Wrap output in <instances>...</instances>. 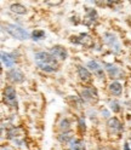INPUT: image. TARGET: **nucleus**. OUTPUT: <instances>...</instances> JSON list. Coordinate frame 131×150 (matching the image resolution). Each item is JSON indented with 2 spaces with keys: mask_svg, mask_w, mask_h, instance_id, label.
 <instances>
[{
  "mask_svg": "<svg viewBox=\"0 0 131 150\" xmlns=\"http://www.w3.org/2000/svg\"><path fill=\"white\" fill-rule=\"evenodd\" d=\"M34 61L36 62V65H53V67H58L57 59L52 57L50 52L39 51L34 54Z\"/></svg>",
  "mask_w": 131,
  "mask_h": 150,
  "instance_id": "obj_2",
  "label": "nucleus"
},
{
  "mask_svg": "<svg viewBox=\"0 0 131 150\" xmlns=\"http://www.w3.org/2000/svg\"><path fill=\"white\" fill-rule=\"evenodd\" d=\"M77 71H78V75H79L80 80H83L84 82H88V81L91 80V71H90L86 67H83V65H78Z\"/></svg>",
  "mask_w": 131,
  "mask_h": 150,
  "instance_id": "obj_13",
  "label": "nucleus"
},
{
  "mask_svg": "<svg viewBox=\"0 0 131 150\" xmlns=\"http://www.w3.org/2000/svg\"><path fill=\"white\" fill-rule=\"evenodd\" d=\"M107 127L110 133H120L123 131V125L118 117H110L107 121Z\"/></svg>",
  "mask_w": 131,
  "mask_h": 150,
  "instance_id": "obj_8",
  "label": "nucleus"
},
{
  "mask_svg": "<svg viewBox=\"0 0 131 150\" xmlns=\"http://www.w3.org/2000/svg\"><path fill=\"white\" fill-rule=\"evenodd\" d=\"M86 68L96 75L97 78H105V71H103V68L101 67V64L96 61H89L86 63Z\"/></svg>",
  "mask_w": 131,
  "mask_h": 150,
  "instance_id": "obj_7",
  "label": "nucleus"
},
{
  "mask_svg": "<svg viewBox=\"0 0 131 150\" xmlns=\"http://www.w3.org/2000/svg\"><path fill=\"white\" fill-rule=\"evenodd\" d=\"M58 128L62 131V132H68L70 129V121L68 119H62L58 124Z\"/></svg>",
  "mask_w": 131,
  "mask_h": 150,
  "instance_id": "obj_18",
  "label": "nucleus"
},
{
  "mask_svg": "<svg viewBox=\"0 0 131 150\" xmlns=\"http://www.w3.org/2000/svg\"><path fill=\"white\" fill-rule=\"evenodd\" d=\"M45 32L41 30V29H35L33 33H32V39L35 40V41H38V40H43L45 39Z\"/></svg>",
  "mask_w": 131,
  "mask_h": 150,
  "instance_id": "obj_19",
  "label": "nucleus"
},
{
  "mask_svg": "<svg viewBox=\"0 0 131 150\" xmlns=\"http://www.w3.org/2000/svg\"><path fill=\"white\" fill-rule=\"evenodd\" d=\"M109 107H110V109L113 110V112H119L120 111V105H119V103L118 102H115V100H112L110 103H109Z\"/></svg>",
  "mask_w": 131,
  "mask_h": 150,
  "instance_id": "obj_21",
  "label": "nucleus"
},
{
  "mask_svg": "<svg viewBox=\"0 0 131 150\" xmlns=\"http://www.w3.org/2000/svg\"><path fill=\"white\" fill-rule=\"evenodd\" d=\"M5 76L7 78V80L11 83H22L26 79L23 71L21 69H18V68H12L10 70H7Z\"/></svg>",
  "mask_w": 131,
  "mask_h": 150,
  "instance_id": "obj_4",
  "label": "nucleus"
},
{
  "mask_svg": "<svg viewBox=\"0 0 131 150\" xmlns=\"http://www.w3.org/2000/svg\"><path fill=\"white\" fill-rule=\"evenodd\" d=\"M66 150H70V149H66Z\"/></svg>",
  "mask_w": 131,
  "mask_h": 150,
  "instance_id": "obj_25",
  "label": "nucleus"
},
{
  "mask_svg": "<svg viewBox=\"0 0 131 150\" xmlns=\"http://www.w3.org/2000/svg\"><path fill=\"white\" fill-rule=\"evenodd\" d=\"M108 88H109V92L113 96H115V97L121 96V93H123V85H121V83L119 81H117V80L115 81H112L109 83Z\"/></svg>",
  "mask_w": 131,
  "mask_h": 150,
  "instance_id": "obj_12",
  "label": "nucleus"
},
{
  "mask_svg": "<svg viewBox=\"0 0 131 150\" xmlns=\"http://www.w3.org/2000/svg\"><path fill=\"white\" fill-rule=\"evenodd\" d=\"M124 150H131V148H130L129 143H125V144H124Z\"/></svg>",
  "mask_w": 131,
  "mask_h": 150,
  "instance_id": "obj_24",
  "label": "nucleus"
},
{
  "mask_svg": "<svg viewBox=\"0 0 131 150\" xmlns=\"http://www.w3.org/2000/svg\"><path fill=\"white\" fill-rule=\"evenodd\" d=\"M3 98L5 104L12 109H17V92L14 86H6L3 92Z\"/></svg>",
  "mask_w": 131,
  "mask_h": 150,
  "instance_id": "obj_3",
  "label": "nucleus"
},
{
  "mask_svg": "<svg viewBox=\"0 0 131 150\" xmlns=\"http://www.w3.org/2000/svg\"><path fill=\"white\" fill-rule=\"evenodd\" d=\"M69 149L70 150H85L86 146H85V142L83 139H79V138H75L73 142L69 144Z\"/></svg>",
  "mask_w": 131,
  "mask_h": 150,
  "instance_id": "obj_16",
  "label": "nucleus"
},
{
  "mask_svg": "<svg viewBox=\"0 0 131 150\" xmlns=\"http://www.w3.org/2000/svg\"><path fill=\"white\" fill-rule=\"evenodd\" d=\"M105 69L106 71L108 73V75L112 78V79H121V78H124L123 75V70H121L119 67H117V65H113V64H106L105 65Z\"/></svg>",
  "mask_w": 131,
  "mask_h": 150,
  "instance_id": "obj_9",
  "label": "nucleus"
},
{
  "mask_svg": "<svg viewBox=\"0 0 131 150\" xmlns=\"http://www.w3.org/2000/svg\"><path fill=\"white\" fill-rule=\"evenodd\" d=\"M1 62L4 64V67L9 68V69H12V67L16 63V57L14 53L10 52H1Z\"/></svg>",
  "mask_w": 131,
  "mask_h": 150,
  "instance_id": "obj_11",
  "label": "nucleus"
},
{
  "mask_svg": "<svg viewBox=\"0 0 131 150\" xmlns=\"http://www.w3.org/2000/svg\"><path fill=\"white\" fill-rule=\"evenodd\" d=\"M3 29L9 34L11 35L12 38H15V39L17 40H27L29 39V38H32V35L28 33L24 28L17 25L15 23H6V24H3Z\"/></svg>",
  "mask_w": 131,
  "mask_h": 150,
  "instance_id": "obj_1",
  "label": "nucleus"
},
{
  "mask_svg": "<svg viewBox=\"0 0 131 150\" xmlns=\"http://www.w3.org/2000/svg\"><path fill=\"white\" fill-rule=\"evenodd\" d=\"M57 139H58V142H60L61 144H70L75 138H74L73 132L68 131V132H62L61 134H58Z\"/></svg>",
  "mask_w": 131,
  "mask_h": 150,
  "instance_id": "obj_14",
  "label": "nucleus"
},
{
  "mask_svg": "<svg viewBox=\"0 0 131 150\" xmlns=\"http://www.w3.org/2000/svg\"><path fill=\"white\" fill-rule=\"evenodd\" d=\"M97 12H96V10H93V8H88L86 10V16H85V18H84V21H85V23L88 24V25H90V24H93L96 21H97Z\"/></svg>",
  "mask_w": 131,
  "mask_h": 150,
  "instance_id": "obj_15",
  "label": "nucleus"
},
{
  "mask_svg": "<svg viewBox=\"0 0 131 150\" xmlns=\"http://www.w3.org/2000/svg\"><path fill=\"white\" fill-rule=\"evenodd\" d=\"M49 52L52 54V57H55L57 61H66V59H67V57H68L67 49L63 47V46H61V45L52 46Z\"/></svg>",
  "mask_w": 131,
  "mask_h": 150,
  "instance_id": "obj_6",
  "label": "nucleus"
},
{
  "mask_svg": "<svg viewBox=\"0 0 131 150\" xmlns=\"http://www.w3.org/2000/svg\"><path fill=\"white\" fill-rule=\"evenodd\" d=\"M10 10H11L12 12L17 13V15H26V13H27V7L23 6V5L20 4V3L12 4V5L10 6Z\"/></svg>",
  "mask_w": 131,
  "mask_h": 150,
  "instance_id": "obj_17",
  "label": "nucleus"
},
{
  "mask_svg": "<svg viewBox=\"0 0 131 150\" xmlns=\"http://www.w3.org/2000/svg\"><path fill=\"white\" fill-rule=\"evenodd\" d=\"M81 98L88 103H97L98 93L95 87H85L81 91Z\"/></svg>",
  "mask_w": 131,
  "mask_h": 150,
  "instance_id": "obj_5",
  "label": "nucleus"
},
{
  "mask_svg": "<svg viewBox=\"0 0 131 150\" xmlns=\"http://www.w3.org/2000/svg\"><path fill=\"white\" fill-rule=\"evenodd\" d=\"M103 40L107 45H109L112 49H114L117 52L120 51V45L118 42V39L115 38V35L113 33H105L103 35Z\"/></svg>",
  "mask_w": 131,
  "mask_h": 150,
  "instance_id": "obj_10",
  "label": "nucleus"
},
{
  "mask_svg": "<svg viewBox=\"0 0 131 150\" xmlns=\"http://www.w3.org/2000/svg\"><path fill=\"white\" fill-rule=\"evenodd\" d=\"M78 125H79L80 131H85V129H86V125H85V120H84V117H80V119H79Z\"/></svg>",
  "mask_w": 131,
  "mask_h": 150,
  "instance_id": "obj_22",
  "label": "nucleus"
},
{
  "mask_svg": "<svg viewBox=\"0 0 131 150\" xmlns=\"http://www.w3.org/2000/svg\"><path fill=\"white\" fill-rule=\"evenodd\" d=\"M38 68L45 73H55L58 69V67H53V65H38Z\"/></svg>",
  "mask_w": 131,
  "mask_h": 150,
  "instance_id": "obj_20",
  "label": "nucleus"
},
{
  "mask_svg": "<svg viewBox=\"0 0 131 150\" xmlns=\"http://www.w3.org/2000/svg\"><path fill=\"white\" fill-rule=\"evenodd\" d=\"M46 4H49V5H60V4H62V1H46Z\"/></svg>",
  "mask_w": 131,
  "mask_h": 150,
  "instance_id": "obj_23",
  "label": "nucleus"
}]
</instances>
